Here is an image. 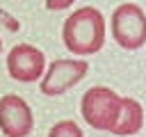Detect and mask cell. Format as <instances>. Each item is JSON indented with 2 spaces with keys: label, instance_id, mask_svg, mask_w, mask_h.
Returning <instances> with one entry per match:
<instances>
[{
  "label": "cell",
  "instance_id": "6da1fadb",
  "mask_svg": "<svg viewBox=\"0 0 146 137\" xmlns=\"http://www.w3.org/2000/svg\"><path fill=\"white\" fill-rule=\"evenodd\" d=\"M107 23L96 7L75 9L62 25V39L73 55H96L105 46Z\"/></svg>",
  "mask_w": 146,
  "mask_h": 137
},
{
  "label": "cell",
  "instance_id": "7a4b0ae2",
  "mask_svg": "<svg viewBox=\"0 0 146 137\" xmlns=\"http://www.w3.org/2000/svg\"><path fill=\"white\" fill-rule=\"evenodd\" d=\"M121 103H123V96H119L110 87L98 84L82 94L80 112H82V119L87 121V126L112 132V128L116 126L119 114H121Z\"/></svg>",
  "mask_w": 146,
  "mask_h": 137
},
{
  "label": "cell",
  "instance_id": "3957f363",
  "mask_svg": "<svg viewBox=\"0 0 146 137\" xmlns=\"http://www.w3.org/2000/svg\"><path fill=\"white\" fill-rule=\"evenodd\" d=\"M110 32L112 39L125 48L137 50L146 43V14L135 2H123L112 11L110 18Z\"/></svg>",
  "mask_w": 146,
  "mask_h": 137
},
{
  "label": "cell",
  "instance_id": "277c9868",
  "mask_svg": "<svg viewBox=\"0 0 146 137\" xmlns=\"http://www.w3.org/2000/svg\"><path fill=\"white\" fill-rule=\"evenodd\" d=\"M89 71L87 59H78V57H62L48 64L43 78H41V94L46 96H59L64 91H68L71 87H75L78 82L84 80Z\"/></svg>",
  "mask_w": 146,
  "mask_h": 137
},
{
  "label": "cell",
  "instance_id": "5b68a950",
  "mask_svg": "<svg viewBox=\"0 0 146 137\" xmlns=\"http://www.w3.org/2000/svg\"><path fill=\"white\" fill-rule=\"evenodd\" d=\"M7 73L16 82H34L46 73V55L32 43H18L7 55Z\"/></svg>",
  "mask_w": 146,
  "mask_h": 137
},
{
  "label": "cell",
  "instance_id": "8992f818",
  "mask_svg": "<svg viewBox=\"0 0 146 137\" xmlns=\"http://www.w3.org/2000/svg\"><path fill=\"white\" fill-rule=\"evenodd\" d=\"M34 128V114L30 105L16 96L7 94L0 98V130L7 137H27Z\"/></svg>",
  "mask_w": 146,
  "mask_h": 137
},
{
  "label": "cell",
  "instance_id": "52a82bcc",
  "mask_svg": "<svg viewBox=\"0 0 146 137\" xmlns=\"http://www.w3.org/2000/svg\"><path fill=\"white\" fill-rule=\"evenodd\" d=\"M141 126H144V107L139 105V100L125 96L123 103H121L119 121L112 128V132L119 135V137H130V135H137L141 130Z\"/></svg>",
  "mask_w": 146,
  "mask_h": 137
},
{
  "label": "cell",
  "instance_id": "ba28073f",
  "mask_svg": "<svg viewBox=\"0 0 146 137\" xmlns=\"http://www.w3.org/2000/svg\"><path fill=\"white\" fill-rule=\"evenodd\" d=\"M48 137H84L82 135V128L71 121V119H64V121H57L50 130H48Z\"/></svg>",
  "mask_w": 146,
  "mask_h": 137
},
{
  "label": "cell",
  "instance_id": "9c48e42d",
  "mask_svg": "<svg viewBox=\"0 0 146 137\" xmlns=\"http://www.w3.org/2000/svg\"><path fill=\"white\" fill-rule=\"evenodd\" d=\"M75 0H46V7L50 11H62V9H68Z\"/></svg>",
  "mask_w": 146,
  "mask_h": 137
},
{
  "label": "cell",
  "instance_id": "30bf717a",
  "mask_svg": "<svg viewBox=\"0 0 146 137\" xmlns=\"http://www.w3.org/2000/svg\"><path fill=\"white\" fill-rule=\"evenodd\" d=\"M0 50H2V39H0Z\"/></svg>",
  "mask_w": 146,
  "mask_h": 137
}]
</instances>
